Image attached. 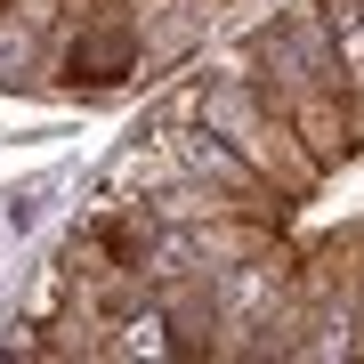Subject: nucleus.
I'll list each match as a JSON object with an SVG mask.
<instances>
[{
  "label": "nucleus",
  "mask_w": 364,
  "mask_h": 364,
  "mask_svg": "<svg viewBox=\"0 0 364 364\" xmlns=\"http://www.w3.org/2000/svg\"><path fill=\"white\" fill-rule=\"evenodd\" d=\"M146 65V25L122 0H97V9H81L65 41H57V73L73 81V90H114V81H130Z\"/></svg>",
  "instance_id": "1"
}]
</instances>
